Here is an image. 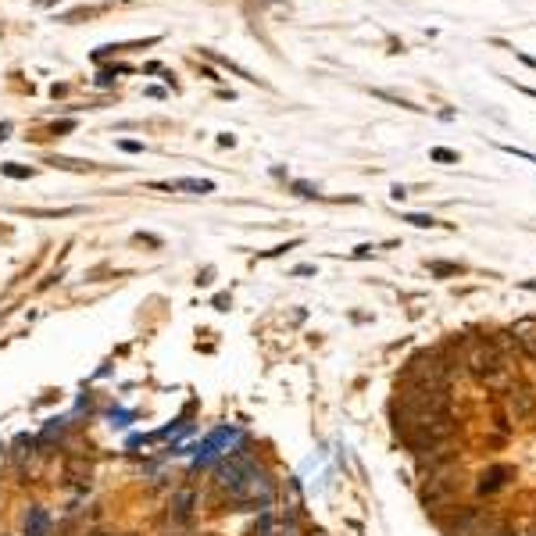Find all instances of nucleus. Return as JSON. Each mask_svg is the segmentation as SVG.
<instances>
[{"label":"nucleus","mask_w":536,"mask_h":536,"mask_svg":"<svg viewBox=\"0 0 536 536\" xmlns=\"http://www.w3.org/2000/svg\"><path fill=\"white\" fill-rule=\"evenodd\" d=\"M465 372L472 375V379H479V383H504L511 365H508V354L497 347V340L487 336V340L472 343V351L465 358Z\"/></svg>","instance_id":"nucleus-1"},{"label":"nucleus","mask_w":536,"mask_h":536,"mask_svg":"<svg viewBox=\"0 0 536 536\" xmlns=\"http://www.w3.org/2000/svg\"><path fill=\"white\" fill-rule=\"evenodd\" d=\"M504 408H508V415L515 418V422H532L536 418V394L525 386V383H511L508 379V386H504Z\"/></svg>","instance_id":"nucleus-2"},{"label":"nucleus","mask_w":536,"mask_h":536,"mask_svg":"<svg viewBox=\"0 0 536 536\" xmlns=\"http://www.w3.org/2000/svg\"><path fill=\"white\" fill-rule=\"evenodd\" d=\"M451 497H454V479L447 472L425 475V482H422V504L425 508H444Z\"/></svg>","instance_id":"nucleus-3"},{"label":"nucleus","mask_w":536,"mask_h":536,"mask_svg":"<svg viewBox=\"0 0 536 536\" xmlns=\"http://www.w3.org/2000/svg\"><path fill=\"white\" fill-rule=\"evenodd\" d=\"M454 461H458V451H454L451 444H440V447H433V451H425V454L415 458L422 479H425V475H440V472H447V465H454Z\"/></svg>","instance_id":"nucleus-4"},{"label":"nucleus","mask_w":536,"mask_h":536,"mask_svg":"<svg viewBox=\"0 0 536 536\" xmlns=\"http://www.w3.org/2000/svg\"><path fill=\"white\" fill-rule=\"evenodd\" d=\"M511 479H515L511 465H490L487 472H482V479H479V494H497V490L508 487Z\"/></svg>","instance_id":"nucleus-5"},{"label":"nucleus","mask_w":536,"mask_h":536,"mask_svg":"<svg viewBox=\"0 0 536 536\" xmlns=\"http://www.w3.org/2000/svg\"><path fill=\"white\" fill-rule=\"evenodd\" d=\"M193 501H197V497H193L190 490H183V494L176 497V518H179V522H186V518H190V504H193Z\"/></svg>","instance_id":"nucleus-6"},{"label":"nucleus","mask_w":536,"mask_h":536,"mask_svg":"<svg viewBox=\"0 0 536 536\" xmlns=\"http://www.w3.org/2000/svg\"><path fill=\"white\" fill-rule=\"evenodd\" d=\"M404 222H411V226H418V229L437 226V219H433V214H404Z\"/></svg>","instance_id":"nucleus-7"},{"label":"nucleus","mask_w":536,"mask_h":536,"mask_svg":"<svg viewBox=\"0 0 536 536\" xmlns=\"http://www.w3.org/2000/svg\"><path fill=\"white\" fill-rule=\"evenodd\" d=\"M0 172L11 176V179H29L32 176V169H22V165H0Z\"/></svg>","instance_id":"nucleus-8"},{"label":"nucleus","mask_w":536,"mask_h":536,"mask_svg":"<svg viewBox=\"0 0 536 536\" xmlns=\"http://www.w3.org/2000/svg\"><path fill=\"white\" fill-rule=\"evenodd\" d=\"M429 157H433V161H458V154H454V150H447V147H437Z\"/></svg>","instance_id":"nucleus-9"},{"label":"nucleus","mask_w":536,"mask_h":536,"mask_svg":"<svg viewBox=\"0 0 536 536\" xmlns=\"http://www.w3.org/2000/svg\"><path fill=\"white\" fill-rule=\"evenodd\" d=\"M433 272H437V276H454V272H458V264H447V261H437V264H433Z\"/></svg>","instance_id":"nucleus-10"},{"label":"nucleus","mask_w":536,"mask_h":536,"mask_svg":"<svg viewBox=\"0 0 536 536\" xmlns=\"http://www.w3.org/2000/svg\"><path fill=\"white\" fill-rule=\"evenodd\" d=\"M118 147H122V150H129V154H140V150H143V143H136V140H122Z\"/></svg>","instance_id":"nucleus-11"},{"label":"nucleus","mask_w":536,"mask_h":536,"mask_svg":"<svg viewBox=\"0 0 536 536\" xmlns=\"http://www.w3.org/2000/svg\"><path fill=\"white\" fill-rule=\"evenodd\" d=\"M293 190H297V193H300V197H315V190H311V186H307V183H293Z\"/></svg>","instance_id":"nucleus-12"},{"label":"nucleus","mask_w":536,"mask_h":536,"mask_svg":"<svg viewBox=\"0 0 536 536\" xmlns=\"http://www.w3.org/2000/svg\"><path fill=\"white\" fill-rule=\"evenodd\" d=\"M390 197H394V200H404V197H408V190H404V186H394V193H390Z\"/></svg>","instance_id":"nucleus-13"},{"label":"nucleus","mask_w":536,"mask_h":536,"mask_svg":"<svg viewBox=\"0 0 536 536\" xmlns=\"http://www.w3.org/2000/svg\"><path fill=\"white\" fill-rule=\"evenodd\" d=\"M518 61H525L529 68H536V58H529V54H522V50H518Z\"/></svg>","instance_id":"nucleus-14"},{"label":"nucleus","mask_w":536,"mask_h":536,"mask_svg":"<svg viewBox=\"0 0 536 536\" xmlns=\"http://www.w3.org/2000/svg\"><path fill=\"white\" fill-rule=\"evenodd\" d=\"M522 90H525V86H522ZM525 93H529V97H532V100H536V90H525Z\"/></svg>","instance_id":"nucleus-15"},{"label":"nucleus","mask_w":536,"mask_h":536,"mask_svg":"<svg viewBox=\"0 0 536 536\" xmlns=\"http://www.w3.org/2000/svg\"><path fill=\"white\" fill-rule=\"evenodd\" d=\"M525 286H529V290H536V283H525Z\"/></svg>","instance_id":"nucleus-16"}]
</instances>
